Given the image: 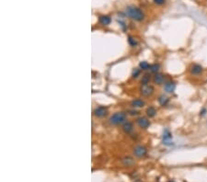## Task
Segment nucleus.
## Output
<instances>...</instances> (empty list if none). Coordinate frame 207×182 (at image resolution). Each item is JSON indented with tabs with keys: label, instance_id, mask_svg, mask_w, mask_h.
<instances>
[{
	"label": "nucleus",
	"instance_id": "obj_2",
	"mask_svg": "<svg viewBox=\"0 0 207 182\" xmlns=\"http://www.w3.org/2000/svg\"><path fill=\"white\" fill-rule=\"evenodd\" d=\"M126 121V114L123 111L116 112L109 118V123L113 125H120L124 124Z\"/></svg>",
	"mask_w": 207,
	"mask_h": 182
},
{
	"label": "nucleus",
	"instance_id": "obj_8",
	"mask_svg": "<svg viewBox=\"0 0 207 182\" xmlns=\"http://www.w3.org/2000/svg\"><path fill=\"white\" fill-rule=\"evenodd\" d=\"M176 88V84L174 82H171V81H168V82H166L165 85H164V89L167 93H172L174 92Z\"/></svg>",
	"mask_w": 207,
	"mask_h": 182
},
{
	"label": "nucleus",
	"instance_id": "obj_7",
	"mask_svg": "<svg viewBox=\"0 0 207 182\" xmlns=\"http://www.w3.org/2000/svg\"><path fill=\"white\" fill-rule=\"evenodd\" d=\"M136 123L141 129H147L150 126V121L147 118L140 117L136 120Z\"/></svg>",
	"mask_w": 207,
	"mask_h": 182
},
{
	"label": "nucleus",
	"instance_id": "obj_9",
	"mask_svg": "<svg viewBox=\"0 0 207 182\" xmlns=\"http://www.w3.org/2000/svg\"><path fill=\"white\" fill-rule=\"evenodd\" d=\"M123 130L126 134H131V133L133 131V124L131 123V121H125L123 125Z\"/></svg>",
	"mask_w": 207,
	"mask_h": 182
},
{
	"label": "nucleus",
	"instance_id": "obj_11",
	"mask_svg": "<svg viewBox=\"0 0 207 182\" xmlns=\"http://www.w3.org/2000/svg\"><path fill=\"white\" fill-rule=\"evenodd\" d=\"M121 164L124 166H132L135 164V160H133V158L131 156H124V158L121 159Z\"/></svg>",
	"mask_w": 207,
	"mask_h": 182
},
{
	"label": "nucleus",
	"instance_id": "obj_21",
	"mask_svg": "<svg viewBox=\"0 0 207 182\" xmlns=\"http://www.w3.org/2000/svg\"><path fill=\"white\" fill-rule=\"evenodd\" d=\"M139 75H140V70L139 69H135V70H133V78H136Z\"/></svg>",
	"mask_w": 207,
	"mask_h": 182
},
{
	"label": "nucleus",
	"instance_id": "obj_10",
	"mask_svg": "<svg viewBox=\"0 0 207 182\" xmlns=\"http://www.w3.org/2000/svg\"><path fill=\"white\" fill-rule=\"evenodd\" d=\"M99 22L101 24V25H103V26H108L112 22V18L109 17V16H107V15L101 16L99 18Z\"/></svg>",
	"mask_w": 207,
	"mask_h": 182
},
{
	"label": "nucleus",
	"instance_id": "obj_5",
	"mask_svg": "<svg viewBox=\"0 0 207 182\" xmlns=\"http://www.w3.org/2000/svg\"><path fill=\"white\" fill-rule=\"evenodd\" d=\"M203 66L198 65V64H193L190 67V73H191V75H192V76H200V75L203 74Z\"/></svg>",
	"mask_w": 207,
	"mask_h": 182
},
{
	"label": "nucleus",
	"instance_id": "obj_16",
	"mask_svg": "<svg viewBox=\"0 0 207 182\" xmlns=\"http://www.w3.org/2000/svg\"><path fill=\"white\" fill-rule=\"evenodd\" d=\"M158 102H159V104L161 106H166L168 104V98L167 96L162 95V96L159 97V98H158Z\"/></svg>",
	"mask_w": 207,
	"mask_h": 182
},
{
	"label": "nucleus",
	"instance_id": "obj_23",
	"mask_svg": "<svg viewBox=\"0 0 207 182\" xmlns=\"http://www.w3.org/2000/svg\"><path fill=\"white\" fill-rule=\"evenodd\" d=\"M168 182H175V181H173V180H170V181H168Z\"/></svg>",
	"mask_w": 207,
	"mask_h": 182
},
{
	"label": "nucleus",
	"instance_id": "obj_13",
	"mask_svg": "<svg viewBox=\"0 0 207 182\" xmlns=\"http://www.w3.org/2000/svg\"><path fill=\"white\" fill-rule=\"evenodd\" d=\"M133 108H143L144 106V101L140 99H136L135 100H133L131 103Z\"/></svg>",
	"mask_w": 207,
	"mask_h": 182
},
{
	"label": "nucleus",
	"instance_id": "obj_24",
	"mask_svg": "<svg viewBox=\"0 0 207 182\" xmlns=\"http://www.w3.org/2000/svg\"><path fill=\"white\" fill-rule=\"evenodd\" d=\"M136 182H141V181H139V180H136Z\"/></svg>",
	"mask_w": 207,
	"mask_h": 182
},
{
	"label": "nucleus",
	"instance_id": "obj_19",
	"mask_svg": "<svg viewBox=\"0 0 207 182\" xmlns=\"http://www.w3.org/2000/svg\"><path fill=\"white\" fill-rule=\"evenodd\" d=\"M128 42L132 47H135V46L137 45V42L136 41L135 38H133L132 36H129V37H128Z\"/></svg>",
	"mask_w": 207,
	"mask_h": 182
},
{
	"label": "nucleus",
	"instance_id": "obj_12",
	"mask_svg": "<svg viewBox=\"0 0 207 182\" xmlns=\"http://www.w3.org/2000/svg\"><path fill=\"white\" fill-rule=\"evenodd\" d=\"M164 79H165V77L162 74H158V73H157V74L155 75V77L153 78V81L156 85H161L164 82Z\"/></svg>",
	"mask_w": 207,
	"mask_h": 182
},
{
	"label": "nucleus",
	"instance_id": "obj_6",
	"mask_svg": "<svg viewBox=\"0 0 207 182\" xmlns=\"http://www.w3.org/2000/svg\"><path fill=\"white\" fill-rule=\"evenodd\" d=\"M147 154V149L144 146H142V145H137V146L133 149V155L136 157H143Z\"/></svg>",
	"mask_w": 207,
	"mask_h": 182
},
{
	"label": "nucleus",
	"instance_id": "obj_1",
	"mask_svg": "<svg viewBox=\"0 0 207 182\" xmlns=\"http://www.w3.org/2000/svg\"><path fill=\"white\" fill-rule=\"evenodd\" d=\"M125 14L133 20H136V21H142L144 19V13L140 8L135 6L128 7L125 9Z\"/></svg>",
	"mask_w": 207,
	"mask_h": 182
},
{
	"label": "nucleus",
	"instance_id": "obj_15",
	"mask_svg": "<svg viewBox=\"0 0 207 182\" xmlns=\"http://www.w3.org/2000/svg\"><path fill=\"white\" fill-rule=\"evenodd\" d=\"M156 114V110L154 108V107H148L147 108V115L149 117V118H153L155 117Z\"/></svg>",
	"mask_w": 207,
	"mask_h": 182
},
{
	"label": "nucleus",
	"instance_id": "obj_20",
	"mask_svg": "<svg viewBox=\"0 0 207 182\" xmlns=\"http://www.w3.org/2000/svg\"><path fill=\"white\" fill-rule=\"evenodd\" d=\"M153 2L157 5V6H161V5H164L165 2H166V0H153Z\"/></svg>",
	"mask_w": 207,
	"mask_h": 182
},
{
	"label": "nucleus",
	"instance_id": "obj_18",
	"mask_svg": "<svg viewBox=\"0 0 207 182\" xmlns=\"http://www.w3.org/2000/svg\"><path fill=\"white\" fill-rule=\"evenodd\" d=\"M159 65L158 64H154V65H151V67H150V71L152 72V73H154V74H157L158 73V71H159Z\"/></svg>",
	"mask_w": 207,
	"mask_h": 182
},
{
	"label": "nucleus",
	"instance_id": "obj_3",
	"mask_svg": "<svg viewBox=\"0 0 207 182\" xmlns=\"http://www.w3.org/2000/svg\"><path fill=\"white\" fill-rule=\"evenodd\" d=\"M154 87L151 85H143L140 88V93L144 97H150L154 94Z\"/></svg>",
	"mask_w": 207,
	"mask_h": 182
},
{
	"label": "nucleus",
	"instance_id": "obj_4",
	"mask_svg": "<svg viewBox=\"0 0 207 182\" xmlns=\"http://www.w3.org/2000/svg\"><path fill=\"white\" fill-rule=\"evenodd\" d=\"M94 115L98 118H102L104 116L107 115L108 113V108L105 106H100V107H97L95 110H94Z\"/></svg>",
	"mask_w": 207,
	"mask_h": 182
},
{
	"label": "nucleus",
	"instance_id": "obj_14",
	"mask_svg": "<svg viewBox=\"0 0 207 182\" xmlns=\"http://www.w3.org/2000/svg\"><path fill=\"white\" fill-rule=\"evenodd\" d=\"M150 80H151V75L150 74H144L142 77V79H141L142 86H143V85H148Z\"/></svg>",
	"mask_w": 207,
	"mask_h": 182
},
{
	"label": "nucleus",
	"instance_id": "obj_22",
	"mask_svg": "<svg viewBox=\"0 0 207 182\" xmlns=\"http://www.w3.org/2000/svg\"><path fill=\"white\" fill-rule=\"evenodd\" d=\"M129 112H131V113H130L131 115H136V114L138 113V112H137V111H130Z\"/></svg>",
	"mask_w": 207,
	"mask_h": 182
},
{
	"label": "nucleus",
	"instance_id": "obj_17",
	"mask_svg": "<svg viewBox=\"0 0 207 182\" xmlns=\"http://www.w3.org/2000/svg\"><path fill=\"white\" fill-rule=\"evenodd\" d=\"M140 68L142 70H147V69H150L151 65L147 63V62H145V61H144V62H141L140 65H139Z\"/></svg>",
	"mask_w": 207,
	"mask_h": 182
}]
</instances>
